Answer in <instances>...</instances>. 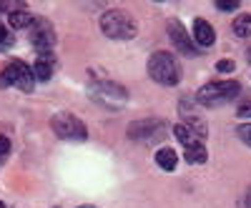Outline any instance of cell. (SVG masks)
<instances>
[{
    "label": "cell",
    "instance_id": "1",
    "mask_svg": "<svg viewBox=\"0 0 251 208\" xmlns=\"http://www.w3.org/2000/svg\"><path fill=\"white\" fill-rule=\"evenodd\" d=\"M239 93H241V83H236V80H214V83H206V86L196 93V100L206 108H219V106L231 103Z\"/></svg>",
    "mask_w": 251,
    "mask_h": 208
},
{
    "label": "cell",
    "instance_id": "2",
    "mask_svg": "<svg viewBox=\"0 0 251 208\" xmlns=\"http://www.w3.org/2000/svg\"><path fill=\"white\" fill-rule=\"evenodd\" d=\"M100 30L111 40H131L136 35V23L126 10H108L100 18Z\"/></svg>",
    "mask_w": 251,
    "mask_h": 208
},
{
    "label": "cell",
    "instance_id": "3",
    "mask_svg": "<svg viewBox=\"0 0 251 208\" xmlns=\"http://www.w3.org/2000/svg\"><path fill=\"white\" fill-rule=\"evenodd\" d=\"M149 75L158 83V86H176L178 78H181V70H178V63L171 53L158 50L149 60Z\"/></svg>",
    "mask_w": 251,
    "mask_h": 208
},
{
    "label": "cell",
    "instance_id": "4",
    "mask_svg": "<svg viewBox=\"0 0 251 208\" xmlns=\"http://www.w3.org/2000/svg\"><path fill=\"white\" fill-rule=\"evenodd\" d=\"M0 86H15V88H20V91H25V93H30L33 91V86H35V75H33V70L25 66V63H20V60H13V63H8L5 68H3V73H0Z\"/></svg>",
    "mask_w": 251,
    "mask_h": 208
},
{
    "label": "cell",
    "instance_id": "5",
    "mask_svg": "<svg viewBox=\"0 0 251 208\" xmlns=\"http://www.w3.org/2000/svg\"><path fill=\"white\" fill-rule=\"evenodd\" d=\"M50 128L63 140H86L88 138V128L83 126L73 113H58V116H53Z\"/></svg>",
    "mask_w": 251,
    "mask_h": 208
},
{
    "label": "cell",
    "instance_id": "6",
    "mask_svg": "<svg viewBox=\"0 0 251 208\" xmlns=\"http://www.w3.org/2000/svg\"><path fill=\"white\" fill-rule=\"evenodd\" d=\"M91 98L103 108H111V111H118L123 103H126V91L116 83H108V80H98L91 86Z\"/></svg>",
    "mask_w": 251,
    "mask_h": 208
},
{
    "label": "cell",
    "instance_id": "7",
    "mask_svg": "<svg viewBox=\"0 0 251 208\" xmlns=\"http://www.w3.org/2000/svg\"><path fill=\"white\" fill-rule=\"evenodd\" d=\"M30 33V43L33 48H38L40 53H50V46L55 43V35H53V25L43 18H35L33 25L28 28Z\"/></svg>",
    "mask_w": 251,
    "mask_h": 208
},
{
    "label": "cell",
    "instance_id": "8",
    "mask_svg": "<svg viewBox=\"0 0 251 208\" xmlns=\"http://www.w3.org/2000/svg\"><path fill=\"white\" fill-rule=\"evenodd\" d=\"M169 38H171V43H174V48L178 53H183V55H199V48L194 46V40H191V35L186 33L181 20H169Z\"/></svg>",
    "mask_w": 251,
    "mask_h": 208
},
{
    "label": "cell",
    "instance_id": "9",
    "mask_svg": "<svg viewBox=\"0 0 251 208\" xmlns=\"http://www.w3.org/2000/svg\"><path fill=\"white\" fill-rule=\"evenodd\" d=\"M163 126H166L163 120H138V123H133V126L128 128V136L133 140H151V138L158 136V131Z\"/></svg>",
    "mask_w": 251,
    "mask_h": 208
},
{
    "label": "cell",
    "instance_id": "10",
    "mask_svg": "<svg viewBox=\"0 0 251 208\" xmlns=\"http://www.w3.org/2000/svg\"><path fill=\"white\" fill-rule=\"evenodd\" d=\"M194 40H196V46L201 48H211L214 46V40H216V30L214 25L208 23V20H194Z\"/></svg>",
    "mask_w": 251,
    "mask_h": 208
},
{
    "label": "cell",
    "instance_id": "11",
    "mask_svg": "<svg viewBox=\"0 0 251 208\" xmlns=\"http://www.w3.org/2000/svg\"><path fill=\"white\" fill-rule=\"evenodd\" d=\"M53 73H55V58L50 55V53H40L38 55V60H35V66H33V75H35V80H50L53 78Z\"/></svg>",
    "mask_w": 251,
    "mask_h": 208
},
{
    "label": "cell",
    "instance_id": "12",
    "mask_svg": "<svg viewBox=\"0 0 251 208\" xmlns=\"http://www.w3.org/2000/svg\"><path fill=\"white\" fill-rule=\"evenodd\" d=\"M156 165H158V168H163V171H174L176 165H178L176 151H174V148H161V151L156 153Z\"/></svg>",
    "mask_w": 251,
    "mask_h": 208
},
{
    "label": "cell",
    "instance_id": "13",
    "mask_svg": "<svg viewBox=\"0 0 251 208\" xmlns=\"http://www.w3.org/2000/svg\"><path fill=\"white\" fill-rule=\"evenodd\" d=\"M8 20H10V25L15 28V30H23V28H30L33 25V15L28 13V10H13L10 15H8Z\"/></svg>",
    "mask_w": 251,
    "mask_h": 208
},
{
    "label": "cell",
    "instance_id": "14",
    "mask_svg": "<svg viewBox=\"0 0 251 208\" xmlns=\"http://www.w3.org/2000/svg\"><path fill=\"white\" fill-rule=\"evenodd\" d=\"M183 158H186V163H194V165L206 163V158H208L206 145L201 143V145H191V148H183Z\"/></svg>",
    "mask_w": 251,
    "mask_h": 208
},
{
    "label": "cell",
    "instance_id": "15",
    "mask_svg": "<svg viewBox=\"0 0 251 208\" xmlns=\"http://www.w3.org/2000/svg\"><path fill=\"white\" fill-rule=\"evenodd\" d=\"M231 30H234L239 38H246V35H251V15H249V13H244V15H236V20L231 23Z\"/></svg>",
    "mask_w": 251,
    "mask_h": 208
},
{
    "label": "cell",
    "instance_id": "16",
    "mask_svg": "<svg viewBox=\"0 0 251 208\" xmlns=\"http://www.w3.org/2000/svg\"><path fill=\"white\" fill-rule=\"evenodd\" d=\"M8 153H10V138L0 133V163L5 161V156H8Z\"/></svg>",
    "mask_w": 251,
    "mask_h": 208
},
{
    "label": "cell",
    "instance_id": "17",
    "mask_svg": "<svg viewBox=\"0 0 251 208\" xmlns=\"http://www.w3.org/2000/svg\"><path fill=\"white\" fill-rule=\"evenodd\" d=\"M236 133H239V138H241L246 145H251V123H249V126H241Z\"/></svg>",
    "mask_w": 251,
    "mask_h": 208
},
{
    "label": "cell",
    "instance_id": "18",
    "mask_svg": "<svg viewBox=\"0 0 251 208\" xmlns=\"http://www.w3.org/2000/svg\"><path fill=\"white\" fill-rule=\"evenodd\" d=\"M216 70H219V73H231V70H234V60H219Z\"/></svg>",
    "mask_w": 251,
    "mask_h": 208
},
{
    "label": "cell",
    "instance_id": "19",
    "mask_svg": "<svg viewBox=\"0 0 251 208\" xmlns=\"http://www.w3.org/2000/svg\"><path fill=\"white\" fill-rule=\"evenodd\" d=\"M239 116L241 118H251V100H246V103H241V106H239Z\"/></svg>",
    "mask_w": 251,
    "mask_h": 208
},
{
    "label": "cell",
    "instance_id": "20",
    "mask_svg": "<svg viewBox=\"0 0 251 208\" xmlns=\"http://www.w3.org/2000/svg\"><path fill=\"white\" fill-rule=\"evenodd\" d=\"M216 8L219 10H236L239 3H236V0H228V3H216Z\"/></svg>",
    "mask_w": 251,
    "mask_h": 208
},
{
    "label": "cell",
    "instance_id": "21",
    "mask_svg": "<svg viewBox=\"0 0 251 208\" xmlns=\"http://www.w3.org/2000/svg\"><path fill=\"white\" fill-rule=\"evenodd\" d=\"M241 208H251V188L246 191V196H244V201H241Z\"/></svg>",
    "mask_w": 251,
    "mask_h": 208
},
{
    "label": "cell",
    "instance_id": "22",
    "mask_svg": "<svg viewBox=\"0 0 251 208\" xmlns=\"http://www.w3.org/2000/svg\"><path fill=\"white\" fill-rule=\"evenodd\" d=\"M3 43H8V30L3 28V23H0V46Z\"/></svg>",
    "mask_w": 251,
    "mask_h": 208
},
{
    "label": "cell",
    "instance_id": "23",
    "mask_svg": "<svg viewBox=\"0 0 251 208\" xmlns=\"http://www.w3.org/2000/svg\"><path fill=\"white\" fill-rule=\"evenodd\" d=\"M80 208H96V206H80Z\"/></svg>",
    "mask_w": 251,
    "mask_h": 208
},
{
    "label": "cell",
    "instance_id": "24",
    "mask_svg": "<svg viewBox=\"0 0 251 208\" xmlns=\"http://www.w3.org/2000/svg\"><path fill=\"white\" fill-rule=\"evenodd\" d=\"M0 208H5V206H3V201H0Z\"/></svg>",
    "mask_w": 251,
    "mask_h": 208
},
{
    "label": "cell",
    "instance_id": "25",
    "mask_svg": "<svg viewBox=\"0 0 251 208\" xmlns=\"http://www.w3.org/2000/svg\"><path fill=\"white\" fill-rule=\"evenodd\" d=\"M249 60H251V50H249Z\"/></svg>",
    "mask_w": 251,
    "mask_h": 208
}]
</instances>
